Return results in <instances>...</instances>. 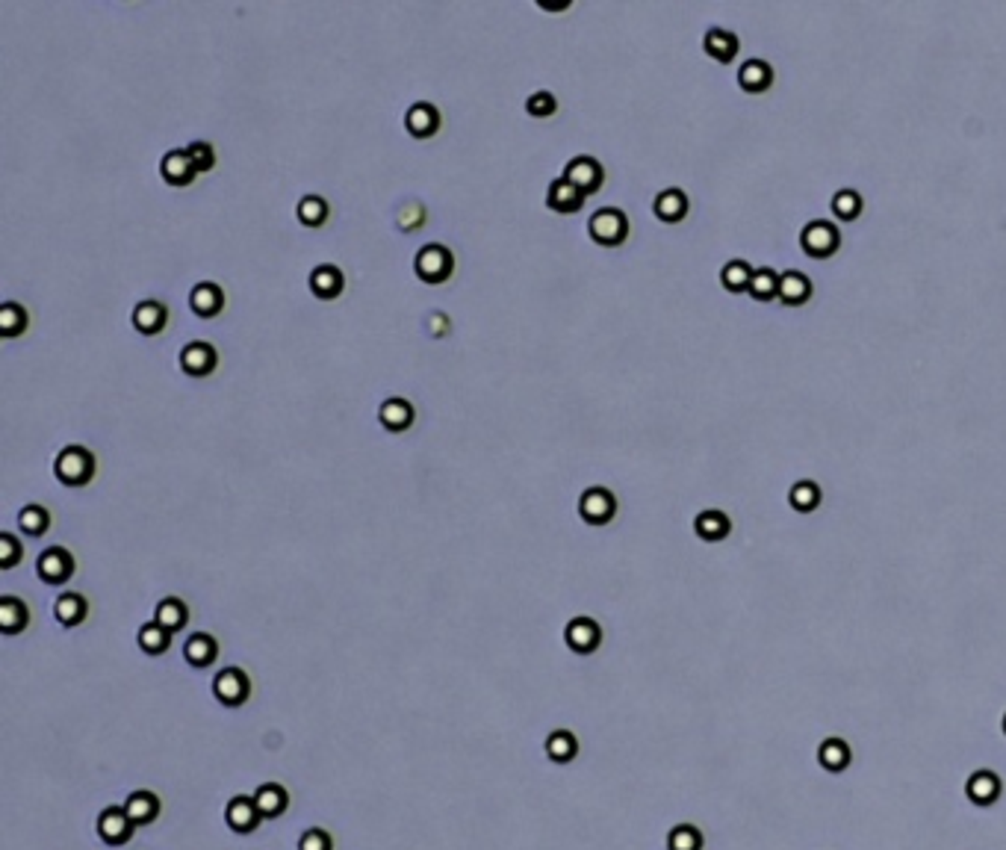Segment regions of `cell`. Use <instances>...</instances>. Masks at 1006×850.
<instances>
[{
  "label": "cell",
  "mask_w": 1006,
  "mask_h": 850,
  "mask_svg": "<svg viewBox=\"0 0 1006 850\" xmlns=\"http://www.w3.org/2000/svg\"><path fill=\"white\" fill-rule=\"evenodd\" d=\"M564 181H569L581 195H594L599 184H602V165L594 156H573L564 169Z\"/></svg>",
  "instance_id": "5"
},
{
  "label": "cell",
  "mask_w": 1006,
  "mask_h": 850,
  "mask_svg": "<svg viewBox=\"0 0 1006 850\" xmlns=\"http://www.w3.org/2000/svg\"><path fill=\"white\" fill-rule=\"evenodd\" d=\"M818 762L826 768V770H844L851 765V747L844 741H838V738H826L818 751Z\"/></svg>",
  "instance_id": "33"
},
{
  "label": "cell",
  "mask_w": 1006,
  "mask_h": 850,
  "mask_svg": "<svg viewBox=\"0 0 1006 850\" xmlns=\"http://www.w3.org/2000/svg\"><path fill=\"white\" fill-rule=\"evenodd\" d=\"M53 469H57V478H60L62 485L83 487L89 478L95 476V458L89 455L83 446H69V449L60 452Z\"/></svg>",
  "instance_id": "1"
},
{
  "label": "cell",
  "mask_w": 1006,
  "mask_h": 850,
  "mask_svg": "<svg viewBox=\"0 0 1006 850\" xmlns=\"http://www.w3.org/2000/svg\"><path fill=\"white\" fill-rule=\"evenodd\" d=\"M169 644H172V632L169 629H163L160 623H148V626H142L139 629V647L145 653H151V656H160V653H165L169 650Z\"/></svg>",
  "instance_id": "34"
},
{
  "label": "cell",
  "mask_w": 1006,
  "mask_h": 850,
  "mask_svg": "<svg viewBox=\"0 0 1006 850\" xmlns=\"http://www.w3.org/2000/svg\"><path fill=\"white\" fill-rule=\"evenodd\" d=\"M653 210H655V216L662 219V222L673 225V222L685 219V212H688V195L682 193V189H664V193L655 198Z\"/></svg>",
  "instance_id": "19"
},
{
  "label": "cell",
  "mask_w": 1006,
  "mask_h": 850,
  "mask_svg": "<svg viewBox=\"0 0 1006 850\" xmlns=\"http://www.w3.org/2000/svg\"><path fill=\"white\" fill-rule=\"evenodd\" d=\"M378 417H381L384 429L390 431H405L408 425L413 422V408L408 405L405 399H387L381 411H378Z\"/></svg>",
  "instance_id": "27"
},
{
  "label": "cell",
  "mask_w": 1006,
  "mask_h": 850,
  "mask_svg": "<svg viewBox=\"0 0 1006 850\" xmlns=\"http://www.w3.org/2000/svg\"><path fill=\"white\" fill-rule=\"evenodd\" d=\"M133 830H136V824L127 818L125 807H121V809L118 807H109V809L100 812L98 833H100V838H104L107 845H125V842H130Z\"/></svg>",
  "instance_id": "8"
},
{
  "label": "cell",
  "mask_w": 1006,
  "mask_h": 850,
  "mask_svg": "<svg viewBox=\"0 0 1006 850\" xmlns=\"http://www.w3.org/2000/svg\"><path fill=\"white\" fill-rule=\"evenodd\" d=\"M18 525L24 529V534H33V538H39L42 532H48L51 517H48V511H44V508L30 505V508H24V511L18 514Z\"/></svg>",
  "instance_id": "40"
},
{
  "label": "cell",
  "mask_w": 1006,
  "mask_h": 850,
  "mask_svg": "<svg viewBox=\"0 0 1006 850\" xmlns=\"http://www.w3.org/2000/svg\"><path fill=\"white\" fill-rule=\"evenodd\" d=\"M525 109H529V116H552L555 113V98L550 92H534L529 100H525Z\"/></svg>",
  "instance_id": "44"
},
{
  "label": "cell",
  "mask_w": 1006,
  "mask_h": 850,
  "mask_svg": "<svg viewBox=\"0 0 1006 850\" xmlns=\"http://www.w3.org/2000/svg\"><path fill=\"white\" fill-rule=\"evenodd\" d=\"M588 231H590V240L599 245H620L629 237V222H625V216L617 207H602L590 216Z\"/></svg>",
  "instance_id": "3"
},
{
  "label": "cell",
  "mask_w": 1006,
  "mask_h": 850,
  "mask_svg": "<svg viewBox=\"0 0 1006 850\" xmlns=\"http://www.w3.org/2000/svg\"><path fill=\"white\" fill-rule=\"evenodd\" d=\"M165 319H169V310H165L160 301H142V305L133 310V326H136L142 334H156Z\"/></svg>",
  "instance_id": "25"
},
{
  "label": "cell",
  "mask_w": 1006,
  "mask_h": 850,
  "mask_svg": "<svg viewBox=\"0 0 1006 850\" xmlns=\"http://www.w3.org/2000/svg\"><path fill=\"white\" fill-rule=\"evenodd\" d=\"M452 254L443 249V245H426L417 254V275L426 284H443L446 278L452 275Z\"/></svg>",
  "instance_id": "4"
},
{
  "label": "cell",
  "mask_w": 1006,
  "mask_h": 850,
  "mask_svg": "<svg viewBox=\"0 0 1006 850\" xmlns=\"http://www.w3.org/2000/svg\"><path fill=\"white\" fill-rule=\"evenodd\" d=\"M1003 732H1006V718H1003Z\"/></svg>",
  "instance_id": "47"
},
{
  "label": "cell",
  "mask_w": 1006,
  "mask_h": 850,
  "mask_svg": "<svg viewBox=\"0 0 1006 850\" xmlns=\"http://www.w3.org/2000/svg\"><path fill=\"white\" fill-rule=\"evenodd\" d=\"M667 845H670V850H700L702 847V836L691 824H682V826H676L673 833H670Z\"/></svg>",
  "instance_id": "41"
},
{
  "label": "cell",
  "mask_w": 1006,
  "mask_h": 850,
  "mask_svg": "<svg viewBox=\"0 0 1006 850\" xmlns=\"http://www.w3.org/2000/svg\"><path fill=\"white\" fill-rule=\"evenodd\" d=\"M189 305H193L198 316L210 319L221 310V305H225V296H221V289L216 284H198L193 289V296H189Z\"/></svg>",
  "instance_id": "24"
},
{
  "label": "cell",
  "mask_w": 1006,
  "mask_h": 850,
  "mask_svg": "<svg viewBox=\"0 0 1006 850\" xmlns=\"http://www.w3.org/2000/svg\"><path fill=\"white\" fill-rule=\"evenodd\" d=\"M53 614H57V620L62 626H77V623L86 620L89 606H86V600L80 594H62L57 600V606H53Z\"/></svg>",
  "instance_id": "31"
},
{
  "label": "cell",
  "mask_w": 1006,
  "mask_h": 850,
  "mask_svg": "<svg viewBox=\"0 0 1006 850\" xmlns=\"http://www.w3.org/2000/svg\"><path fill=\"white\" fill-rule=\"evenodd\" d=\"M310 289L319 298H337L343 293V272L337 266H316L310 275Z\"/></svg>",
  "instance_id": "22"
},
{
  "label": "cell",
  "mask_w": 1006,
  "mask_h": 850,
  "mask_svg": "<svg viewBox=\"0 0 1006 850\" xmlns=\"http://www.w3.org/2000/svg\"><path fill=\"white\" fill-rule=\"evenodd\" d=\"M800 245H803V251H806L809 257L826 260V257H832L838 251V245H841V233H838V228L832 225V222L814 219V222H809L806 228H803Z\"/></svg>",
  "instance_id": "2"
},
{
  "label": "cell",
  "mask_w": 1006,
  "mask_h": 850,
  "mask_svg": "<svg viewBox=\"0 0 1006 850\" xmlns=\"http://www.w3.org/2000/svg\"><path fill=\"white\" fill-rule=\"evenodd\" d=\"M18 555H21V546H18V541L13 538V534H0V564H4V570H9L13 567L15 562H18Z\"/></svg>",
  "instance_id": "45"
},
{
  "label": "cell",
  "mask_w": 1006,
  "mask_h": 850,
  "mask_svg": "<svg viewBox=\"0 0 1006 850\" xmlns=\"http://www.w3.org/2000/svg\"><path fill=\"white\" fill-rule=\"evenodd\" d=\"M788 502H791V508H797L800 514H809L821 505V487L814 482H797L788 490Z\"/></svg>",
  "instance_id": "36"
},
{
  "label": "cell",
  "mask_w": 1006,
  "mask_h": 850,
  "mask_svg": "<svg viewBox=\"0 0 1006 850\" xmlns=\"http://www.w3.org/2000/svg\"><path fill=\"white\" fill-rule=\"evenodd\" d=\"M809 298H812V281L806 275L797 272V269L779 275V301L782 305L797 307V305H806Z\"/></svg>",
  "instance_id": "12"
},
{
  "label": "cell",
  "mask_w": 1006,
  "mask_h": 850,
  "mask_svg": "<svg viewBox=\"0 0 1006 850\" xmlns=\"http://www.w3.org/2000/svg\"><path fill=\"white\" fill-rule=\"evenodd\" d=\"M24 326H27L24 310H21L18 305H13V301H6L4 310H0V328H4V337H15L18 331H24Z\"/></svg>",
  "instance_id": "42"
},
{
  "label": "cell",
  "mask_w": 1006,
  "mask_h": 850,
  "mask_svg": "<svg viewBox=\"0 0 1006 850\" xmlns=\"http://www.w3.org/2000/svg\"><path fill=\"white\" fill-rule=\"evenodd\" d=\"M546 204L558 212H576L581 204H585V195L578 193V189L564 181V177H558V181L550 186V193H546Z\"/></svg>",
  "instance_id": "20"
},
{
  "label": "cell",
  "mask_w": 1006,
  "mask_h": 850,
  "mask_svg": "<svg viewBox=\"0 0 1006 850\" xmlns=\"http://www.w3.org/2000/svg\"><path fill=\"white\" fill-rule=\"evenodd\" d=\"M756 301H774L779 298V275L770 269V266H762V269L753 272V281H750V289H747Z\"/></svg>",
  "instance_id": "32"
},
{
  "label": "cell",
  "mask_w": 1006,
  "mask_h": 850,
  "mask_svg": "<svg viewBox=\"0 0 1006 850\" xmlns=\"http://www.w3.org/2000/svg\"><path fill=\"white\" fill-rule=\"evenodd\" d=\"M183 656H186V662H189V665H195V667H207V665L216 658V641H213V638H210V635L198 632V635H193V638H189V641H186Z\"/></svg>",
  "instance_id": "29"
},
{
  "label": "cell",
  "mask_w": 1006,
  "mask_h": 850,
  "mask_svg": "<svg viewBox=\"0 0 1006 850\" xmlns=\"http://www.w3.org/2000/svg\"><path fill=\"white\" fill-rule=\"evenodd\" d=\"M163 177L165 181H169L172 186H186V184H193L195 181V165H193V160H189V154L186 151H172V154H165L163 156Z\"/></svg>",
  "instance_id": "18"
},
{
  "label": "cell",
  "mask_w": 1006,
  "mask_h": 850,
  "mask_svg": "<svg viewBox=\"0 0 1006 850\" xmlns=\"http://www.w3.org/2000/svg\"><path fill=\"white\" fill-rule=\"evenodd\" d=\"M770 83H774V69L762 60H747L741 65V71H738V86H741L744 92L758 95V92H765Z\"/></svg>",
  "instance_id": "16"
},
{
  "label": "cell",
  "mask_w": 1006,
  "mask_h": 850,
  "mask_svg": "<svg viewBox=\"0 0 1006 850\" xmlns=\"http://www.w3.org/2000/svg\"><path fill=\"white\" fill-rule=\"evenodd\" d=\"M965 791L971 800L980 803V807H989V803L1001 794V779L998 774H992V770H977V774H971Z\"/></svg>",
  "instance_id": "21"
},
{
  "label": "cell",
  "mask_w": 1006,
  "mask_h": 850,
  "mask_svg": "<svg viewBox=\"0 0 1006 850\" xmlns=\"http://www.w3.org/2000/svg\"><path fill=\"white\" fill-rule=\"evenodd\" d=\"M125 812L136 826H145L160 815V798L154 791H133L125 800Z\"/></svg>",
  "instance_id": "14"
},
{
  "label": "cell",
  "mask_w": 1006,
  "mask_h": 850,
  "mask_svg": "<svg viewBox=\"0 0 1006 850\" xmlns=\"http://www.w3.org/2000/svg\"><path fill=\"white\" fill-rule=\"evenodd\" d=\"M254 800H257V809H260L263 818H277L284 809H287V791L284 786H277V782H266L254 791Z\"/></svg>",
  "instance_id": "23"
},
{
  "label": "cell",
  "mask_w": 1006,
  "mask_h": 850,
  "mask_svg": "<svg viewBox=\"0 0 1006 850\" xmlns=\"http://www.w3.org/2000/svg\"><path fill=\"white\" fill-rule=\"evenodd\" d=\"M832 212L841 222H853L859 212H862V198H859L856 189H841V193L832 198Z\"/></svg>",
  "instance_id": "39"
},
{
  "label": "cell",
  "mask_w": 1006,
  "mask_h": 850,
  "mask_svg": "<svg viewBox=\"0 0 1006 850\" xmlns=\"http://www.w3.org/2000/svg\"><path fill=\"white\" fill-rule=\"evenodd\" d=\"M405 125L417 139H428L440 128V113L431 104H413L405 116Z\"/></svg>",
  "instance_id": "15"
},
{
  "label": "cell",
  "mask_w": 1006,
  "mask_h": 850,
  "mask_svg": "<svg viewBox=\"0 0 1006 850\" xmlns=\"http://www.w3.org/2000/svg\"><path fill=\"white\" fill-rule=\"evenodd\" d=\"M564 638H567V644L573 647L576 653L585 656V653H594L597 647H599L602 632H599V626L590 620V618H576V620H569Z\"/></svg>",
  "instance_id": "11"
},
{
  "label": "cell",
  "mask_w": 1006,
  "mask_h": 850,
  "mask_svg": "<svg viewBox=\"0 0 1006 850\" xmlns=\"http://www.w3.org/2000/svg\"><path fill=\"white\" fill-rule=\"evenodd\" d=\"M71 573H74V558L65 550H60V546H53V550L39 555V579L48 581V585H62Z\"/></svg>",
  "instance_id": "9"
},
{
  "label": "cell",
  "mask_w": 1006,
  "mask_h": 850,
  "mask_svg": "<svg viewBox=\"0 0 1006 850\" xmlns=\"http://www.w3.org/2000/svg\"><path fill=\"white\" fill-rule=\"evenodd\" d=\"M186 154H189V160H193V165H195V172H207V169H213V148H210L207 142H193L186 148Z\"/></svg>",
  "instance_id": "43"
},
{
  "label": "cell",
  "mask_w": 1006,
  "mask_h": 850,
  "mask_svg": "<svg viewBox=\"0 0 1006 850\" xmlns=\"http://www.w3.org/2000/svg\"><path fill=\"white\" fill-rule=\"evenodd\" d=\"M156 623H160L163 629H169V632L183 629V623H186V606H183L181 600H163L160 606H156Z\"/></svg>",
  "instance_id": "37"
},
{
  "label": "cell",
  "mask_w": 1006,
  "mask_h": 850,
  "mask_svg": "<svg viewBox=\"0 0 1006 850\" xmlns=\"http://www.w3.org/2000/svg\"><path fill=\"white\" fill-rule=\"evenodd\" d=\"M181 366L189 375H207L216 366V349L207 343H189L181 352Z\"/></svg>",
  "instance_id": "17"
},
{
  "label": "cell",
  "mask_w": 1006,
  "mask_h": 850,
  "mask_svg": "<svg viewBox=\"0 0 1006 850\" xmlns=\"http://www.w3.org/2000/svg\"><path fill=\"white\" fill-rule=\"evenodd\" d=\"M298 219H301V225H307V228H319L322 222L328 219V204L322 198H316V195H307V198H301V204H298Z\"/></svg>",
  "instance_id": "38"
},
{
  "label": "cell",
  "mask_w": 1006,
  "mask_h": 850,
  "mask_svg": "<svg viewBox=\"0 0 1006 850\" xmlns=\"http://www.w3.org/2000/svg\"><path fill=\"white\" fill-rule=\"evenodd\" d=\"M213 694L225 703V706H242L251 694V682L240 667H225L213 682Z\"/></svg>",
  "instance_id": "6"
},
{
  "label": "cell",
  "mask_w": 1006,
  "mask_h": 850,
  "mask_svg": "<svg viewBox=\"0 0 1006 850\" xmlns=\"http://www.w3.org/2000/svg\"><path fill=\"white\" fill-rule=\"evenodd\" d=\"M614 511H617V499L611 496V490H606V487H590V490H585V494H581L578 514L588 523H594V525L608 523L614 517Z\"/></svg>",
  "instance_id": "7"
},
{
  "label": "cell",
  "mask_w": 1006,
  "mask_h": 850,
  "mask_svg": "<svg viewBox=\"0 0 1006 850\" xmlns=\"http://www.w3.org/2000/svg\"><path fill=\"white\" fill-rule=\"evenodd\" d=\"M753 272L756 269H750V263L747 260H729L720 269V284L729 289V293H744V289H750Z\"/></svg>",
  "instance_id": "30"
},
{
  "label": "cell",
  "mask_w": 1006,
  "mask_h": 850,
  "mask_svg": "<svg viewBox=\"0 0 1006 850\" xmlns=\"http://www.w3.org/2000/svg\"><path fill=\"white\" fill-rule=\"evenodd\" d=\"M702 48H706V53L711 60H718L720 65H726V62H732L738 57V36L729 30H723V27H711L706 33V39H702Z\"/></svg>",
  "instance_id": "13"
},
{
  "label": "cell",
  "mask_w": 1006,
  "mask_h": 850,
  "mask_svg": "<svg viewBox=\"0 0 1006 850\" xmlns=\"http://www.w3.org/2000/svg\"><path fill=\"white\" fill-rule=\"evenodd\" d=\"M331 847H334L331 836L325 830H307L298 842V850H331Z\"/></svg>",
  "instance_id": "46"
},
{
  "label": "cell",
  "mask_w": 1006,
  "mask_h": 850,
  "mask_svg": "<svg viewBox=\"0 0 1006 850\" xmlns=\"http://www.w3.org/2000/svg\"><path fill=\"white\" fill-rule=\"evenodd\" d=\"M27 626V606L15 597L0 600V629L6 635H15Z\"/></svg>",
  "instance_id": "28"
},
{
  "label": "cell",
  "mask_w": 1006,
  "mask_h": 850,
  "mask_svg": "<svg viewBox=\"0 0 1006 850\" xmlns=\"http://www.w3.org/2000/svg\"><path fill=\"white\" fill-rule=\"evenodd\" d=\"M260 809H257V800L254 798H245V794H240V798H233L230 803H228V809H225V821H228V826L233 833H251L257 824H260Z\"/></svg>",
  "instance_id": "10"
},
{
  "label": "cell",
  "mask_w": 1006,
  "mask_h": 850,
  "mask_svg": "<svg viewBox=\"0 0 1006 850\" xmlns=\"http://www.w3.org/2000/svg\"><path fill=\"white\" fill-rule=\"evenodd\" d=\"M576 751H578L576 738L567 730H555L546 738V753H550L552 762H569V759H576Z\"/></svg>",
  "instance_id": "35"
},
{
  "label": "cell",
  "mask_w": 1006,
  "mask_h": 850,
  "mask_svg": "<svg viewBox=\"0 0 1006 850\" xmlns=\"http://www.w3.org/2000/svg\"><path fill=\"white\" fill-rule=\"evenodd\" d=\"M694 529H697V534L702 541H720V538L729 534L732 523L723 511H702L700 517L694 520Z\"/></svg>",
  "instance_id": "26"
}]
</instances>
